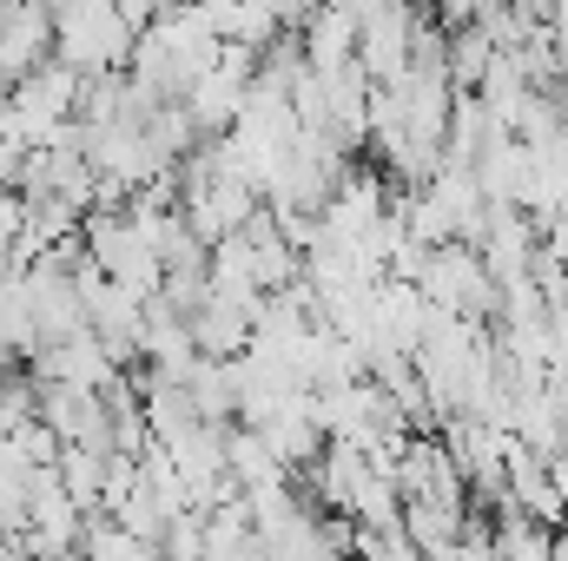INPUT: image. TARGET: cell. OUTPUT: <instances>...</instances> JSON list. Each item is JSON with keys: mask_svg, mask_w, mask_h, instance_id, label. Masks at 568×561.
Listing matches in <instances>:
<instances>
[{"mask_svg": "<svg viewBox=\"0 0 568 561\" xmlns=\"http://www.w3.org/2000/svg\"><path fill=\"white\" fill-rule=\"evenodd\" d=\"M133 47H140V20L126 13V0H67V7H53V53L67 67H80L87 80L126 73Z\"/></svg>", "mask_w": 568, "mask_h": 561, "instance_id": "obj_1", "label": "cell"}, {"mask_svg": "<svg viewBox=\"0 0 568 561\" xmlns=\"http://www.w3.org/2000/svg\"><path fill=\"white\" fill-rule=\"evenodd\" d=\"M33 377L40 384H80V390H106L113 377H120V357H113V344L87 324V330H73V337H60V344H47L40 357H33Z\"/></svg>", "mask_w": 568, "mask_h": 561, "instance_id": "obj_2", "label": "cell"}, {"mask_svg": "<svg viewBox=\"0 0 568 561\" xmlns=\"http://www.w3.org/2000/svg\"><path fill=\"white\" fill-rule=\"evenodd\" d=\"M297 47L311 67H344L357 60V7H311L297 20Z\"/></svg>", "mask_w": 568, "mask_h": 561, "instance_id": "obj_3", "label": "cell"}, {"mask_svg": "<svg viewBox=\"0 0 568 561\" xmlns=\"http://www.w3.org/2000/svg\"><path fill=\"white\" fill-rule=\"evenodd\" d=\"M463 522H469L463 496H436V502H404V529H410L417 555H456V542H463Z\"/></svg>", "mask_w": 568, "mask_h": 561, "instance_id": "obj_4", "label": "cell"}, {"mask_svg": "<svg viewBox=\"0 0 568 561\" xmlns=\"http://www.w3.org/2000/svg\"><path fill=\"white\" fill-rule=\"evenodd\" d=\"M549 469H556V482H562V496H568V442H556V449H549Z\"/></svg>", "mask_w": 568, "mask_h": 561, "instance_id": "obj_5", "label": "cell"}, {"mask_svg": "<svg viewBox=\"0 0 568 561\" xmlns=\"http://www.w3.org/2000/svg\"><path fill=\"white\" fill-rule=\"evenodd\" d=\"M13 364H20V350L7 344V330H0V377H13Z\"/></svg>", "mask_w": 568, "mask_h": 561, "instance_id": "obj_6", "label": "cell"}, {"mask_svg": "<svg viewBox=\"0 0 568 561\" xmlns=\"http://www.w3.org/2000/svg\"><path fill=\"white\" fill-rule=\"evenodd\" d=\"M199 7H205V13H212V20H219V13H225V7H232V0H199Z\"/></svg>", "mask_w": 568, "mask_h": 561, "instance_id": "obj_7", "label": "cell"}, {"mask_svg": "<svg viewBox=\"0 0 568 561\" xmlns=\"http://www.w3.org/2000/svg\"><path fill=\"white\" fill-rule=\"evenodd\" d=\"M53 7H67V0H53Z\"/></svg>", "mask_w": 568, "mask_h": 561, "instance_id": "obj_8", "label": "cell"}]
</instances>
